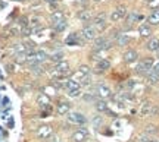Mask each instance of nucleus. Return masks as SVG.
Listing matches in <instances>:
<instances>
[{"mask_svg": "<svg viewBox=\"0 0 159 142\" xmlns=\"http://www.w3.org/2000/svg\"><path fill=\"white\" fill-rule=\"evenodd\" d=\"M93 25L97 31H103L106 28V13L105 12H100L97 13L96 16H93Z\"/></svg>", "mask_w": 159, "mask_h": 142, "instance_id": "nucleus-1", "label": "nucleus"}, {"mask_svg": "<svg viewBox=\"0 0 159 142\" xmlns=\"http://www.w3.org/2000/svg\"><path fill=\"white\" fill-rule=\"evenodd\" d=\"M97 32H99V31L94 28V25H85L84 28L81 29V35H83V38H84L85 41L94 40Z\"/></svg>", "mask_w": 159, "mask_h": 142, "instance_id": "nucleus-2", "label": "nucleus"}, {"mask_svg": "<svg viewBox=\"0 0 159 142\" xmlns=\"http://www.w3.org/2000/svg\"><path fill=\"white\" fill-rule=\"evenodd\" d=\"M111 41L108 38H103V37H99V38H94V51H102V50H108L111 48Z\"/></svg>", "mask_w": 159, "mask_h": 142, "instance_id": "nucleus-3", "label": "nucleus"}, {"mask_svg": "<svg viewBox=\"0 0 159 142\" xmlns=\"http://www.w3.org/2000/svg\"><path fill=\"white\" fill-rule=\"evenodd\" d=\"M125 15H127V9H125L124 6H119V7H116V9L111 13V21H112V22H118Z\"/></svg>", "mask_w": 159, "mask_h": 142, "instance_id": "nucleus-4", "label": "nucleus"}, {"mask_svg": "<svg viewBox=\"0 0 159 142\" xmlns=\"http://www.w3.org/2000/svg\"><path fill=\"white\" fill-rule=\"evenodd\" d=\"M66 117H68V120L71 123H77V125H84L85 122H87L85 116L81 113H68Z\"/></svg>", "mask_w": 159, "mask_h": 142, "instance_id": "nucleus-5", "label": "nucleus"}, {"mask_svg": "<svg viewBox=\"0 0 159 142\" xmlns=\"http://www.w3.org/2000/svg\"><path fill=\"white\" fill-rule=\"evenodd\" d=\"M87 136H89V132H87V129L81 127V129H78L77 132H74V133H72V141H74V142H84L85 139H87Z\"/></svg>", "mask_w": 159, "mask_h": 142, "instance_id": "nucleus-6", "label": "nucleus"}, {"mask_svg": "<svg viewBox=\"0 0 159 142\" xmlns=\"http://www.w3.org/2000/svg\"><path fill=\"white\" fill-rule=\"evenodd\" d=\"M96 95L99 97V98H102V100H106L109 97H112V92H111V90H109L108 86L99 85L96 88Z\"/></svg>", "mask_w": 159, "mask_h": 142, "instance_id": "nucleus-7", "label": "nucleus"}, {"mask_svg": "<svg viewBox=\"0 0 159 142\" xmlns=\"http://www.w3.org/2000/svg\"><path fill=\"white\" fill-rule=\"evenodd\" d=\"M52 132H53V127H52L50 125H43L39 127V132H37V135H39V138H41V139H46L47 136H50Z\"/></svg>", "mask_w": 159, "mask_h": 142, "instance_id": "nucleus-8", "label": "nucleus"}, {"mask_svg": "<svg viewBox=\"0 0 159 142\" xmlns=\"http://www.w3.org/2000/svg\"><path fill=\"white\" fill-rule=\"evenodd\" d=\"M55 72L56 73H68L69 72V63L65 62V60H61V62L56 63V66H55Z\"/></svg>", "mask_w": 159, "mask_h": 142, "instance_id": "nucleus-9", "label": "nucleus"}, {"mask_svg": "<svg viewBox=\"0 0 159 142\" xmlns=\"http://www.w3.org/2000/svg\"><path fill=\"white\" fill-rule=\"evenodd\" d=\"M137 59H139V54H137L136 50H127L124 53V62L125 63H133V62H136Z\"/></svg>", "mask_w": 159, "mask_h": 142, "instance_id": "nucleus-10", "label": "nucleus"}, {"mask_svg": "<svg viewBox=\"0 0 159 142\" xmlns=\"http://www.w3.org/2000/svg\"><path fill=\"white\" fill-rule=\"evenodd\" d=\"M139 34H140L142 38H150L152 37V28H150V25H140Z\"/></svg>", "mask_w": 159, "mask_h": 142, "instance_id": "nucleus-11", "label": "nucleus"}, {"mask_svg": "<svg viewBox=\"0 0 159 142\" xmlns=\"http://www.w3.org/2000/svg\"><path fill=\"white\" fill-rule=\"evenodd\" d=\"M144 76H146V79H148L149 84H158L159 82V73L158 72H155V70H152V69H150Z\"/></svg>", "mask_w": 159, "mask_h": 142, "instance_id": "nucleus-12", "label": "nucleus"}, {"mask_svg": "<svg viewBox=\"0 0 159 142\" xmlns=\"http://www.w3.org/2000/svg\"><path fill=\"white\" fill-rule=\"evenodd\" d=\"M146 48H148L149 51H156L159 48V38L152 37V38L146 43Z\"/></svg>", "mask_w": 159, "mask_h": 142, "instance_id": "nucleus-13", "label": "nucleus"}, {"mask_svg": "<svg viewBox=\"0 0 159 142\" xmlns=\"http://www.w3.org/2000/svg\"><path fill=\"white\" fill-rule=\"evenodd\" d=\"M148 22H149V25H159V7L158 9H153V12L149 15Z\"/></svg>", "mask_w": 159, "mask_h": 142, "instance_id": "nucleus-14", "label": "nucleus"}, {"mask_svg": "<svg viewBox=\"0 0 159 142\" xmlns=\"http://www.w3.org/2000/svg\"><path fill=\"white\" fill-rule=\"evenodd\" d=\"M152 102L150 101H144L142 104V108H140V114L142 117H146V116H150V110H152Z\"/></svg>", "mask_w": 159, "mask_h": 142, "instance_id": "nucleus-15", "label": "nucleus"}, {"mask_svg": "<svg viewBox=\"0 0 159 142\" xmlns=\"http://www.w3.org/2000/svg\"><path fill=\"white\" fill-rule=\"evenodd\" d=\"M78 18L80 21H83V22H90V21H93V13H91V10H81L78 13Z\"/></svg>", "mask_w": 159, "mask_h": 142, "instance_id": "nucleus-16", "label": "nucleus"}, {"mask_svg": "<svg viewBox=\"0 0 159 142\" xmlns=\"http://www.w3.org/2000/svg\"><path fill=\"white\" fill-rule=\"evenodd\" d=\"M111 68V62L109 60H106V59H100L99 62H97V72H105V70H108V69Z\"/></svg>", "mask_w": 159, "mask_h": 142, "instance_id": "nucleus-17", "label": "nucleus"}, {"mask_svg": "<svg viewBox=\"0 0 159 142\" xmlns=\"http://www.w3.org/2000/svg\"><path fill=\"white\" fill-rule=\"evenodd\" d=\"M31 57H33V59H30V60L33 62V65H35V63H41L43 60H46L47 56H46L44 51H37V53H34Z\"/></svg>", "mask_w": 159, "mask_h": 142, "instance_id": "nucleus-18", "label": "nucleus"}, {"mask_svg": "<svg viewBox=\"0 0 159 142\" xmlns=\"http://www.w3.org/2000/svg\"><path fill=\"white\" fill-rule=\"evenodd\" d=\"M69 110H71V104L69 102H61L56 108L57 114H68Z\"/></svg>", "mask_w": 159, "mask_h": 142, "instance_id": "nucleus-19", "label": "nucleus"}, {"mask_svg": "<svg viewBox=\"0 0 159 142\" xmlns=\"http://www.w3.org/2000/svg\"><path fill=\"white\" fill-rule=\"evenodd\" d=\"M96 110H97V111H100V113H105V111H108V102L100 98L99 101H96Z\"/></svg>", "mask_w": 159, "mask_h": 142, "instance_id": "nucleus-20", "label": "nucleus"}, {"mask_svg": "<svg viewBox=\"0 0 159 142\" xmlns=\"http://www.w3.org/2000/svg\"><path fill=\"white\" fill-rule=\"evenodd\" d=\"M62 19H65V16H63V13L61 10L53 12V13H52V16H50L52 23H56V22H59V21H62Z\"/></svg>", "mask_w": 159, "mask_h": 142, "instance_id": "nucleus-21", "label": "nucleus"}, {"mask_svg": "<svg viewBox=\"0 0 159 142\" xmlns=\"http://www.w3.org/2000/svg\"><path fill=\"white\" fill-rule=\"evenodd\" d=\"M65 88H68V91H72V90H80L78 81H75V79L66 81V82H65Z\"/></svg>", "mask_w": 159, "mask_h": 142, "instance_id": "nucleus-22", "label": "nucleus"}, {"mask_svg": "<svg viewBox=\"0 0 159 142\" xmlns=\"http://www.w3.org/2000/svg\"><path fill=\"white\" fill-rule=\"evenodd\" d=\"M128 41H130V38H128L125 34H119L118 37H116V44H118L119 47L127 46V44H128Z\"/></svg>", "mask_w": 159, "mask_h": 142, "instance_id": "nucleus-23", "label": "nucleus"}, {"mask_svg": "<svg viewBox=\"0 0 159 142\" xmlns=\"http://www.w3.org/2000/svg\"><path fill=\"white\" fill-rule=\"evenodd\" d=\"M37 102H39L40 106H49L50 104V98L47 95H44V94H41V95L37 97Z\"/></svg>", "mask_w": 159, "mask_h": 142, "instance_id": "nucleus-24", "label": "nucleus"}, {"mask_svg": "<svg viewBox=\"0 0 159 142\" xmlns=\"http://www.w3.org/2000/svg\"><path fill=\"white\" fill-rule=\"evenodd\" d=\"M65 28H66V21H65V19H62V21H59V22H56V23H53V29L57 31V32L63 31Z\"/></svg>", "mask_w": 159, "mask_h": 142, "instance_id": "nucleus-25", "label": "nucleus"}, {"mask_svg": "<svg viewBox=\"0 0 159 142\" xmlns=\"http://www.w3.org/2000/svg\"><path fill=\"white\" fill-rule=\"evenodd\" d=\"M142 63L143 65H144V66H146V69H149V70H150V69L153 68V59H152V57H148V59H143L142 60Z\"/></svg>", "mask_w": 159, "mask_h": 142, "instance_id": "nucleus-26", "label": "nucleus"}, {"mask_svg": "<svg viewBox=\"0 0 159 142\" xmlns=\"http://www.w3.org/2000/svg\"><path fill=\"white\" fill-rule=\"evenodd\" d=\"M85 76H87V75L85 73H83V72H81V70H77V72H74V73H72V78H74L75 81H80V79H84Z\"/></svg>", "mask_w": 159, "mask_h": 142, "instance_id": "nucleus-27", "label": "nucleus"}, {"mask_svg": "<svg viewBox=\"0 0 159 142\" xmlns=\"http://www.w3.org/2000/svg\"><path fill=\"white\" fill-rule=\"evenodd\" d=\"M156 126L155 125H148L146 126V133H150V135H153V133H156Z\"/></svg>", "mask_w": 159, "mask_h": 142, "instance_id": "nucleus-28", "label": "nucleus"}, {"mask_svg": "<svg viewBox=\"0 0 159 142\" xmlns=\"http://www.w3.org/2000/svg\"><path fill=\"white\" fill-rule=\"evenodd\" d=\"M149 7H152V9H158L159 7V0H149Z\"/></svg>", "mask_w": 159, "mask_h": 142, "instance_id": "nucleus-29", "label": "nucleus"}, {"mask_svg": "<svg viewBox=\"0 0 159 142\" xmlns=\"http://www.w3.org/2000/svg\"><path fill=\"white\" fill-rule=\"evenodd\" d=\"M78 69L81 70V72H83V73H85V75H89V73H90V68H89L87 65H81V66H80Z\"/></svg>", "mask_w": 159, "mask_h": 142, "instance_id": "nucleus-30", "label": "nucleus"}, {"mask_svg": "<svg viewBox=\"0 0 159 142\" xmlns=\"http://www.w3.org/2000/svg\"><path fill=\"white\" fill-rule=\"evenodd\" d=\"M150 116H159V107L153 106V107H152V110H150Z\"/></svg>", "mask_w": 159, "mask_h": 142, "instance_id": "nucleus-31", "label": "nucleus"}, {"mask_svg": "<svg viewBox=\"0 0 159 142\" xmlns=\"http://www.w3.org/2000/svg\"><path fill=\"white\" fill-rule=\"evenodd\" d=\"M68 94L71 97H78L80 95V90H72V91H68Z\"/></svg>", "mask_w": 159, "mask_h": 142, "instance_id": "nucleus-32", "label": "nucleus"}, {"mask_svg": "<svg viewBox=\"0 0 159 142\" xmlns=\"http://www.w3.org/2000/svg\"><path fill=\"white\" fill-rule=\"evenodd\" d=\"M53 60H57V62H61V59H62V54L59 53V54H53V57H52Z\"/></svg>", "mask_w": 159, "mask_h": 142, "instance_id": "nucleus-33", "label": "nucleus"}, {"mask_svg": "<svg viewBox=\"0 0 159 142\" xmlns=\"http://www.w3.org/2000/svg\"><path fill=\"white\" fill-rule=\"evenodd\" d=\"M152 70H155V72H158V73H159V62H158V63H155L153 68H152Z\"/></svg>", "mask_w": 159, "mask_h": 142, "instance_id": "nucleus-34", "label": "nucleus"}, {"mask_svg": "<svg viewBox=\"0 0 159 142\" xmlns=\"http://www.w3.org/2000/svg\"><path fill=\"white\" fill-rule=\"evenodd\" d=\"M44 2L50 3V5H55V3H57V0H44Z\"/></svg>", "mask_w": 159, "mask_h": 142, "instance_id": "nucleus-35", "label": "nucleus"}, {"mask_svg": "<svg viewBox=\"0 0 159 142\" xmlns=\"http://www.w3.org/2000/svg\"><path fill=\"white\" fill-rule=\"evenodd\" d=\"M93 2H96V3H99V2H102V0H93Z\"/></svg>", "mask_w": 159, "mask_h": 142, "instance_id": "nucleus-36", "label": "nucleus"}, {"mask_svg": "<svg viewBox=\"0 0 159 142\" xmlns=\"http://www.w3.org/2000/svg\"><path fill=\"white\" fill-rule=\"evenodd\" d=\"M78 2H81V3H84V2H85V0H78Z\"/></svg>", "mask_w": 159, "mask_h": 142, "instance_id": "nucleus-37", "label": "nucleus"}, {"mask_svg": "<svg viewBox=\"0 0 159 142\" xmlns=\"http://www.w3.org/2000/svg\"><path fill=\"white\" fill-rule=\"evenodd\" d=\"M156 53H158V57H159V48H158V50H156Z\"/></svg>", "mask_w": 159, "mask_h": 142, "instance_id": "nucleus-38", "label": "nucleus"}]
</instances>
